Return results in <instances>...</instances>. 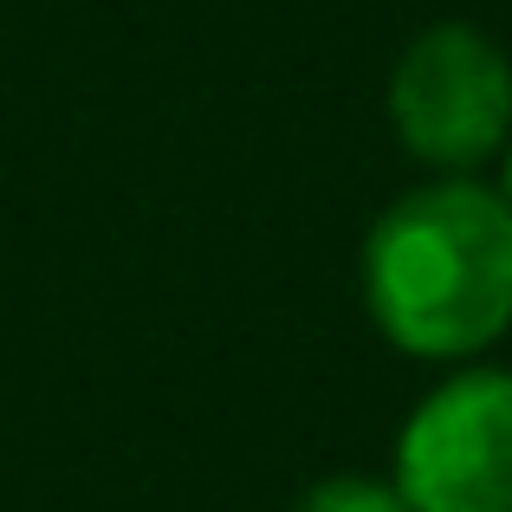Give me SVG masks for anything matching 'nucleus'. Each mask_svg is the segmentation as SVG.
<instances>
[{
    "instance_id": "7ed1b4c3",
    "label": "nucleus",
    "mask_w": 512,
    "mask_h": 512,
    "mask_svg": "<svg viewBox=\"0 0 512 512\" xmlns=\"http://www.w3.org/2000/svg\"><path fill=\"white\" fill-rule=\"evenodd\" d=\"M389 480L409 512H512V370L441 376L402 422Z\"/></svg>"
},
{
    "instance_id": "20e7f679",
    "label": "nucleus",
    "mask_w": 512,
    "mask_h": 512,
    "mask_svg": "<svg viewBox=\"0 0 512 512\" xmlns=\"http://www.w3.org/2000/svg\"><path fill=\"white\" fill-rule=\"evenodd\" d=\"M292 512H409L396 493V480H376V474H325L299 493Z\"/></svg>"
},
{
    "instance_id": "39448f33",
    "label": "nucleus",
    "mask_w": 512,
    "mask_h": 512,
    "mask_svg": "<svg viewBox=\"0 0 512 512\" xmlns=\"http://www.w3.org/2000/svg\"><path fill=\"white\" fill-rule=\"evenodd\" d=\"M500 195H506V208H512V143H506V182H500Z\"/></svg>"
},
{
    "instance_id": "f03ea898",
    "label": "nucleus",
    "mask_w": 512,
    "mask_h": 512,
    "mask_svg": "<svg viewBox=\"0 0 512 512\" xmlns=\"http://www.w3.org/2000/svg\"><path fill=\"white\" fill-rule=\"evenodd\" d=\"M389 130L415 163L474 175L512 143V59L480 26L435 20L389 72Z\"/></svg>"
},
{
    "instance_id": "f257e3e1",
    "label": "nucleus",
    "mask_w": 512,
    "mask_h": 512,
    "mask_svg": "<svg viewBox=\"0 0 512 512\" xmlns=\"http://www.w3.org/2000/svg\"><path fill=\"white\" fill-rule=\"evenodd\" d=\"M363 305L402 357L467 363L512 325V208L474 175L396 195L363 234Z\"/></svg>"
}]
</instances>
